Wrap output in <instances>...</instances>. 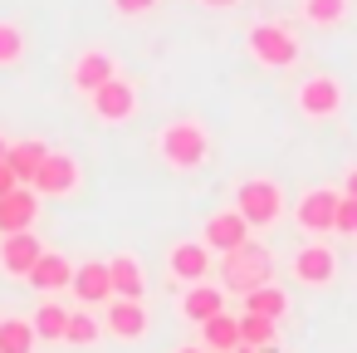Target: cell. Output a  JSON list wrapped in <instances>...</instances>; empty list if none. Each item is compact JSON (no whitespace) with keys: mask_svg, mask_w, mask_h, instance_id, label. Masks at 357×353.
<instances>
[{"mask_svg":"<svg viewBox=\"0 0 357 353\" xmlns=\"http://www.w3.org/2000/svg\"><path fill=\"white\" fill-rule=\"evenodd\" d=\"M269 275H274V255H269L255 236H250L240 250L220 255V289H230V294H250V289L269 284Z\"/></svg>","mask_w":357,"mask_h":353,"instance_id":"obj_1","label":"cell"},{"mask_svg":"<svg viewBox=\"0 0 357 353\" xmlns=\"http://www.w3.org/2000/svg\"><path fill=\"white\" fill-rule=\"evenodd\" d=\"M157 152H162V162H167V167L191 172V167H201V162L211 157V138H206V128H201V123L176 118V123H167V128H162Z\"/></svg>","mask_w":357,"mask_h":353,"instance_id":"obj_2","label":"cell"},{"mask_svg":"<svg viewBox=\"0 0 357 353\" xmlns=\"http://www.w3.org/2000/svg\"><path fill=\"white\" fill-rule=\"evenodd\" d=\"M235 211L250 221V231L274 226L279 211H284V192H279L269 177H250V182H240V192H235Z\"/></svg>","mask_w":357,"mask_h":353,"instance_id":"obj_3","label":"cell"},{"mask_svg":"<svg viewBox=\"0 0 357 353\" xmlns=\"http://www.w3.org/2000/svg\"><path fill=\"white\" fill-rule=\"evenodd\" d=\"M289 275H294L298 284H308V289H323V284H333V280H337V255H333L323 240H308V245H298V250H294Z\"/></svg>","mask_w":357,"mask_h":353,"instance_id":"obj_4","label":"cell"},{"mask_svg":"<svg viewBox=\"0 0 357 353\" xmlns=\"http://www.w3.org/2000/svg\"><path fill=\"white\" fill-rule=\"evenodd\" d=\"M250 55H255L259 64H269V69H289V64L298 59V40H294V30H284V25H255V30H250Z\"/></svg>","mask_w":357,"mask_h":353,"instance_id":"obj_5","label":"cell"},{"mask_svg":"<svg viewBox=\"0 0 357 353\" xmlns=\"http://www.w3.org/2000/svg\"><path fill=\"white\" fill-rule=\"evenodd\" d=\"M147 329H152V314L142 309V299H123V294L108 299L103 333H113V338H123V343H137V338H147Z\"/></svg>","mask_w":357,"mask_h":353,"instance_id":"obj_6","label":"cell"},{"mask_svg":"<svg viewBox=\"0 0 357 353\" xmlns=\"http://www.w3.org/2000/svg\"><path fill=\"white\" fill-rule=\"evenodd\" d=\"M93 99V113L103 118V123H128L132 113H137V89H132V79H123V74H113L98 94H89Z\"/></svg>","mask_w":357,"mask_h":353,"instance_id":"obj_7","label":"cell"},{"mask_svg":"<svg viewBox=\"0 0 357 353\" xmlns=\"http://www.w3.org/2000/svg\"><path fill=\"white\" fill-rule=\"evenodd\" d=\"M342 108V84L333 74H313L298 84V113L303 118H333Z\"/></svg>","mask_w":357,"mask_h":353,"instance_id":"obj_8","label":"cell"},{"mask_svg":"<svg viewBox=\"0 0 357 353\" xmlns=\"http://www.w3.org/2000/svg\"><path fill=\"white\" fill-rule=\"evenodd\" d=\"M337 196H342V192H328V187L303 192V196H298V206H294V221H298L308 236H328V231H333V221H337Z\"/></svg>","mask_w":357,"mask_h":353,"instance_id":"obj_9","label":"cell"},{"mask_svg":"<svg viewBox=\"0 0 357 353\" xmlns=\"http://www.w3.org/2000/svg\"><path fill=\"white\" fill-rule=\"evenodd\" d=\"M201 240L211 245V255H230V250H240V245L250 240V221H245L235 206H230V211H215V216L206 221Z\"/></svg>","mask_w":357,"mask_h":353,"instance_id":"obj_10","label":"cell"},{"mask_svg":"<svg viewBox=\"0 0 357 353\" xmlns=\"http://www.w3.org/2000/svg\"><path fill=\"white\" fill-rule=\"evenodd\" d=\"M167 270L176 284H201L211 275V245L206 240H176L167 255Z\"/></svg>","mask_w":357,"mask_h":353,"instance_id":"obj_11","label":"cell"},{"mask_svg":"<svg viewBox=\"0 0 357 353\" xmlns=\"http://www.w3.org/2000/svg\"><path fill=\"white\" fill-rule=\"evenodd\" d=\"M40 216V192L35 187H15L0 196V236H15V231H30Z\"/></svg>","mask_w":357,"mask_h":353,"instance_id":"obj_12","label":"cell"},{"mask_svg":"<svg viewBox=\"0 0 357 353\" xmlns=\"http://www.w3.org/2000/svg\"><path fill=\"white\" fill-rule=\"evenodd\" d=\"M40 255H45V245H40V236H30V231L0 236V265H6V275H15V280H25Z\"/></svg>","mask_w":357,"mask_h":353,"instance_id":"obj_13","label":"cell"},{"mask_svg":"<svg viewBox=\"0 0 357 353\" xmlns=\"http://www.w3.org/2000/svg\"><path fill=\"white\" fill-rule=\"evenodd\" d=\"M30 187H35L40 196H64V192L79 187V162H74L69 152H50L45 167H40V177H35Z\"/></svg>","mask_w":357,"mask_h":353,"instance_id":"obj_14","label":"cell"},{"mask_svg":"<svg viewBox=\"0 0 357 353\" xmlns=\"http://www.w3.org/2000/svg\"><path fill=\"white\" fill-rule=\"evenodd\" d=\"M79 304H108L113 299V275H108V260H84V270H74V284Z\"/></svg>","mask_w":357,"mask_h":353,"instance_id":"obj_15","label":"cell"},{"mask_svg":"<svg viewBox=\"0 0 357 353\" xmlns=\"http://www.w3.org/2000/svg\"><path fill=\"white\" fill-rule=\"evenodd\" d=\"M225 309V289L220 284H186L181 289V319H191V324H206V319H215Z\"/></svg>","mask_w":357,"mask_h":353,"instance_id":"obj_16","label":"cell"},{"mask_svg":"<svg viewBox=\"0 0 357 353\" xmlns=\"http://www.w3.org/2000/svg\"><path fill=\"white\" fill-rule=\"evenodd\" d=\"M108 275H113V294H123V299H142L147 294V275H142V260L137 255L118 250L108 260Z\"/></svg>","mask_w":357,"mask_h":353,"instance_id":"obj_17","label":"cell"},{"mask_svg":"<svg viewBox=\"0 0 357 353\" xmlns=\"http://www.w3.org/2000/svg\"><path fill=\"white\" fill-rule=\"evenodd\" d=\"M113 74H118V64H113L103 50H89V55H79V64H74V89H79V94H98Z\"/></svg>","mask_w":357,"mask_h":353,"instance_id":"obj_18","label":"cell"},{"mask_svg":"<svg viewBox=\"0 0 357 353\" xmlns=\"http://www.w3.org/2000/svg\"><path fill=\"white\" fill-rule=\"evenodd\" d=\"M201 348L206 353H235L240 348V314H215V319H206L201 324Z\"/></svg>","mask_w":357,"mask_h":353,"instance_id":"obj_19","label":"cell"},{"mask_svg":"<svg viewBox=\"0 0 357 353\" xmlns=\"http://www.w3.org/2000/svg\"><path fill=\"white\" fill-rule=\"evenodd\" d=\"M25 280H30L35 289H69V284H74V265H69L59 250H45Z\"/></svg>","mask_w":357,"mask_h":353,"instance_id":"obj_20","label":"cell"},{"mask_svg":"<svg viewBox=\"0 0 357 353\" xmlns=\"http://www.w3.org/2000/svg\"><path fill=\"white\" fill-rule=\"evenodd\" d=\"M45 157H50L45 143H10V147H6V162H10V172L20 177V187H30V182L40 177Z\"/></svg>","mask_w":357,"mask_h":353,"instance_id":"obj_21","label":"cell"},{"mask_svg":"<svg viewBox=\"0 0 357 353\" xmlns=\"http://www.w3.org/2000/svg\"><path fill=\"white\" fill-rule=\"evenodd\" d=\"M240 299H245V309H240V314H264V319H274V324L289 314V289H279L274 280H269V284H259V289H250V294H240Z\"/></svg>","mask_w":357,"mask_h":353,"instance_id":"obj_22","label":"cell"},{"mask_svg":"<svg viewBox=\"0 0 357 353\" xmlns=\"http://www.w3.org/2000/svg\"><path fill=\"white\" fill-rule=\"evenodd\" d=\"M40 333L30 319H0V353H35Z\"/></svg>","mask_w":357,"mask_h":353,"instance_id":"obj_23","label":"cell"},{"mask_svg":"<svg viewBox=\"0 0 357 353\" xmlns=\"http://www.w3.org/2000/svg\"><path fill=\"white\" fill-rule=\"evenodd\" d=\"M30 324H35V333H40L45 343H59V338H64V329H69V309L45 299V304L35 309V319H30Z\"/></svg>","mask_w":357,"mask_h":353,"instance_id":"obj_24","label":"cell"},{"mask_svg":"<svg viewBox=\"0 0 357 353\" xmlns=\"http://www.w3.org/2000/svg\"><path fill=\"white\" fill-rule=\"evenodd\" d=\"M274 338H279V324H274V319H264V314H240V343L269 348Z\"/></svg>","mask_w":357,"mask_h":353,"instance_id":"obj_25","label":"cell"},{"mask_svg":"<svg viewBox=\"0 0 357 353\" xmlns=\"http://www.w3.org/2000/svg\"><path fill=\"white\" fill-rule=\"evenodd\" d=\"M347 10H352V0H303L308 25H337V20H347Z\"/></svg>","mask_w":357,"mask_h":353,"instance_id":"obj_26","label":"cell"},{"mask_svg":"<svg viewBox=\"0 0 357 353\" xmlns=\"http://www.w3.org/2000/svg\"><path fill=\"white\" fill-rule=\"evenodd\" d=\"M98 333H103V324L93 319V314H69V329H64V343H79V348H89V343H98Z\"/></svg>","mask_w":357,"mask_h":353,"instance_id":"obj_27","label":"cell"},{"mask_svg":"<svg viewBox=\"0 0 357 353\" xmlns=\"http://www.w3.org/2000/svg\"><path fill=\"white\" fill-rule=\"evenodd\" d=\"M20 59H25V30L10 25V20H0V69L20 64Z\"/></svg>","mask_w":357,"mask_h":353,"instance_id":"obj_28","label":"cell"},{"mask_svg":"<svg viewBox=\"0 0 357 353\" xmlns=\"http://www.w3.org/2000/svg\"><path fill=\"white\" fill-rule=\"evenodd\" d=\"M337 236H357V196H337V221H333Z\"/></svg>","mask_w":357,"mask_h":353,"instance_id":"obj_29","label":"cell"},{"mask_svg":"<svg viewBox=\"0 0 357 353\" xmlns=\"http://www.w3.org/2000/svg\"><path fill=\"white\" fill-rule=\"evenodd\" d=\"M152 6H157V0H113V10H118V15H147Z\"/></svg>","mask_w":357,"mask_h":353,"instance_id":"obj_30","label":"cell"},{"mask_svg":"<svg viewBox=\"0 0 357 353\" xmlns=\"http://www.w3.org/2000/svg\"><path fill=\"white\" fill-rule=\"evenodd\" d=\"M15 187H20V177L10 172V162H6V157H0V196H6V192H15Z\"/></svg>","mask_w":357,"mask_h":353,"instance_id":"obj_31","label":"cell"},{"mask_svg":"<svg viewBox=\"0 0 357 353\" xmlns=\"http://www.w3.org/2000/svg\"><path fill=\"white\" fill-rule=\"evenodd\" d=\"M342 196H357V167L347 172V182H342Z\"/></svg>","mask_w":357,"mask_h":353,"instance_id":"obj_32","label":"cell"},{"mask_svg":"<svg viewBox=\"0 0 357 353\" xmlns=\"http://www.w3.org/2000/svg\"><path fill=\"white\" fill-rule=\"evenodd\" d=\"M176 353H206V348H201V343H181Z\"/></svg>","mask_w":357,"mask_h":353,"instance_id":"obj_33","label":"cell"},{"mask_svg":"<svg viewBox=\"0 0 357 353\" xmlns=\"http://www.w3.org/2000/svg\"><path fill=\"white\" fill-rule=\"evenodd\" d=\"M201 6H215V10H225V6H235V0H201Z\"/></svg>","mask_w":357,"mask_h":353,"instance_id":"obj_34","label":"cell"},{"mask_svg":"<svg viewBox=\"0 0 357 353\" xmlns=\"http://www.w3.org/2000/svg\"><path fill=\"white\" fill-rule=\"evenodd\" d=\"M235 353H259V348H250V343H240V348H235Z\"/></svg>","mask_w":357,"mask_h":353,"instance_id":"obj_35","label":"cell"},{"mask_svg":"<svg viewBox=\"0 0 357 353\" xmlns=\"http://www.w3.org/2000/svg\"><path fill=\"white\" fill-rule=\"evenodd\" d=\"M6 147H10V143H6V138H0V157H6Z\"/></svg>","mask_w":357,"mask_h":353,"instance_id":"obj_36","label":"cell"}]
</instances>
